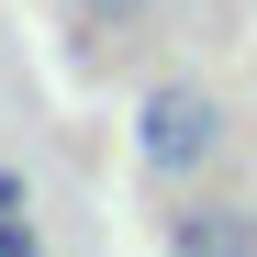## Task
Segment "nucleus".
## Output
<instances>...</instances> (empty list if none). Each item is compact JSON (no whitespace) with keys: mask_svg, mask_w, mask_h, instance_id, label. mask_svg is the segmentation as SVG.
<instances>
[{"mask_svg":"<svg viewBox=\"0 0 257 257\" xmlns=\"http://www.w3.org/2000/svg\"><path fill=\"white\" fill-rule=\"evenodd\" d=\"M212 146H224V101L190 90V78H168V90L135 101V157L157 168V179H190V168H212Z\"/></svg>","mask_w":257,"mask_h":257,"instance_id":"f257e3e1","label":"nucleus"},{"mask_svg":"<svg viewBox=\"0 0 257 257\" xmlns=\"http://www.w3.org/2000/svg\"><path fill=\"white\" fill-rule=\"evenodd\" d=\"M168 257H257V212L246 201H179L168 212Z\"/></svg>","mask_w":257,"mask_h":257,"instance_id":"f03ea898","label":"nucleus"},{"mask_svg":"<svg viewBox=\"0 0 257 257\" xmlns=\"http://www.w3.org/2000/svg\"><path fill=\"white\" fill-rule=\"evenodd\" d=\"M157 0H78V23H101V34H123V23H146Z\"/></svg>","mask_w":257,"mask_h":257,"instance_id":"7ed1b4c3","label":"nucleus"},{"mask_svg":"<svg viewBox=\"0 0 257 257\" xmlns=\"http://www.w3.org/2000/svg\"><path fill=\"white\" fill-rule=\"evenodd\" d=\"M0 257H45V235H34L23 212H0Z\"/></svg>","mask_w":257,"mask_h":257,"instance_id":"20e7f679","label":"nucleus"},{"mask_svg":"<svg viewBox=\"0 0 257 257\" xmlns=\"http://www.w3.org/2000/svg\"><path fill=\"white\" fill-rule=\"evenodd\" d=\"M0 212H23V179H12V168H0Z\"/></svg>","mask_w":257,"mask_h":257,"instance_id":"39448f33","label":"nucleus"}]
</instances>
